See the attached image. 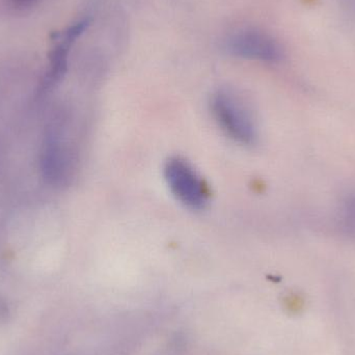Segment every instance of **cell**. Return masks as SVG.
<instances>
[{
  "mask_svg": "<svg viewBox=\"0 0 355 355\" xmlns=\"http://www.w3.org/2000/svg\"><path fill=\"white\" fill-rule=\"evenodd\" d=\"M213 116L227 137L241 145H252L257 139V128L248 107L235 94L219 91L211 102Z\"/></svg>",
  "mask_w": 355,
  "mask_h": 355,
  "instance_id": "cell-1",
  "label": "cell"
},
{
  "mask_svg": "<svg viewBox=\"0 0 355 355\" xmlns=\"http://www.w3.org/2000/svg\"><path fill=\"white\" fill-rule=\"evenodd\" d=\"M164 177L177 200L194 210L207 204L206 187L189 162L180 157L171 158L164 166Z\"/></svg>",
  "mask_w": 355,
  "mask_h": 355,
  "instance_id": "cell-2",
  "label": "cell"
},
{
  "mask_svg": "<svg viewBox=\"0 0 355 355\" xmlns=\"http://www.w3.org/2000/svg\"><path fill=\"white\" fill-rule=\"evenodd\" d=\"M225 48L232 55L261 62H277L282 58L279 44L270 35L252 28L239 29L229 35Z\"/></svg>",
  "mask_w": 355,
  "mask_h": 355,
  "instance_id": "cell-3",
  "label": "cell"
},
{
  "mask_svg": "<svg viewBox=\"0 0 355 355\" xmlns=\"http://www.w3.org/2000/svg\"><path fill=\"white\" fill-rule=\"evenodd\" d=\"M89 25V19H83L73 23L64 31L53 33L52 35L53 47L49 53V64L44 77L42 91H49L64 78L68 69L69 54L71 49L76 40L80 37Z\"/></svg>",
  "mask_w": 355,
  "mask_h": 355,
  "instance_id": "cell-4",
  "label": "cell"
},
{
  "mask_svg": "<svg viewBox=\"0 0 355 355\" xmlns=\"http://www.w3.org/2000/svg\"><path fill=\"white\" fill-rule=\"evenodd\" d=\"M6 1H8V6L12 10L23 12L35 6L40 0H6Z\"/></svg>",
  "mask_w": 355,
  "mask_h": 355,
  "instance_id": "cell-5",
  "label": "cell"
}]
</instances>
